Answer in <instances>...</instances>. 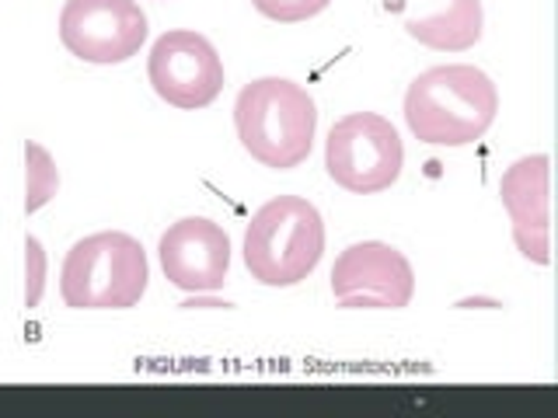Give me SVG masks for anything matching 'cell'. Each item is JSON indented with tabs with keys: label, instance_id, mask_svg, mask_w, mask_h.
<instances>
[{
	"label": "cell",
	"instance_id": "obj_1",
	"mask_svg": "<svg viewBox=\"0 0 558 418\" xmlns=\"http://www.w3.org/2000/svg\"><path fill=\"white\" fill-rule=\"evenodd\" d=\"M499 91L485 70L471 63L429 66L405 91V122L429 147L478 144L496 122Z\"/></svg>",
	"mask_w": 558,
	"mask_h": 418
},
{
	"label": "cell",
	"instance_id": "obj_2",
	"mask_svg": "<svg viewBox=\"0 0 558 418\" xmlns=\"http://www.w3.org/2000/svg\"><path fill=\"white\" fill-rule=\"evenodd\" d=\"M234 126L241 147L258 164L290 171L311 157L318 109L301 84L287 77H258L241 87L234 101Z\"/></svg>",
	"mask_w": 558,
	"mask_h": 418
},
{
	"label": "cell",
	"instance_id": "obj_3",
	"mask_svg": "<svg viewBox=\"0 0 558 418\" xmlns=\"http://www.w3.org/2000/svg\"><path fill=\"white\" fill-rule=\"evenodd\" d=\"M244 266L262 286H296L325 255V223L304 196H276L244 231Z\"/></svg>",
	"mask_w": 558,
	"mask_h": 418
},
{
	"label": "cell",
	"instance_id": "obj_4",
	"mask_svg": "<svg viewBox=\"0 0 558 418\" xmlns=\"http://www.w3.org/2000/svg\"><path fill=\"white\" fill-rule=\"evenodd\" d=\"M147 279L144 244L122 231H101L66 251L60 293L74 310H126L144 300Z\"/></svg>",
	"mask_w": 558,
	"mask_h": 418
},
{
	"label": "cell",
	"instance_id": "obj_5",
	"mask_svg": "<svg viewBox=\"0 0 558 418\" xmlns=\"http://www.w3.org/2000/svg\"><path fill=\"white\" fill-rule=\"evenodd\" d=\"M405 147L388 119L377 112H353L339 119L325 139L328 179L356 196H374L398 182Z\"/></svg>",
	"mask_w": 558,
	"mask_h": 418
},
{
	"label": "cell",
	"instance_id": "obj_6",
	"mask_svg": "<svg viewBox=\"0 0 558 418\" xmlns=\"http://www.w3.org/2000/svg\"><path fill=\"white\" fill-rule=\"evenodd\" d=\"M147 77L157 98L174 109H206L223 91V63L214 42L192 28H171L150 46Z\"/></svg>",
	"mask_w": 558,
	"mask_h": 418
},
{
	"label": "cell",
	"instance_id": "obj_7",
	"mask_svg": "<svg viewBox=\"0 0 558 418\" xmlns=\"http://www.w3.org/2000/svg\"><path fill=\"white\" fill-rule=\"evenodd\" d=\"M331 293L345 310H401L415 296L412 261L384 241H360L331 266Z\"/></svg>",
	"mask_w": 558,
	"mask_h": 418
},
{
	"label": "cell",
	"instance_id": "obj_8",
	"mask_svg": "<svg viewBox=\"0 0 558 418\" xmlns=\"http://www.w3.org/2000/svg\"><path fill=\"white\" fill-rule=\"evenodd\" d=\"M60 39L84 63H126L147 42V14L136 0H66Z\"/></svg>",
	"mask_w": 558,
	"mask_h": 418
},
{
	"label": "cell",
	"instance_id": "obj_9",
	"mask_svg": "<svg viewBox=\"0 0 558 418\" xmlns=\"http://www.w3.org/2000/svg\"><path fill=\"white\" fill-rule=\"evenodd\" d=\"M157 258L171 286L185 293H214L231 269V237L214 220L185 217L161 234Z\"/></svg>",
	"mask_w": 558,
	"mask_h": 418
},
{
	"label": "cell",
	"instance_id": "obj_10",
	"mask_svg": "<svg viewBox=\"0 0 558 418\" xmlns=\"http://www.w3.org/2000/svg\"><path fill=\"white\" fill-rule=\"evenodd\" d=\"M499 199L510 213L513 241L534 266L551 261V157H520L499 179Z\"/></svg>",
	"mask_w": 558,
	"mask_h": 418
},
{
	"label": "cell",
	"instance_id": "obj_11",
	"mask_svg": "<svg viewBox=\"0 0 558 418\" xmlns=\"http://www.w3.org/2000/svg\"><path fill=\"white\" fill-rule=\"evenodd\" d=\"M401 25L418 46L464 52L482 39V0H398Z\"/></svg>",
	"mask_w": 558,
	"mask_h": 418
},
{
	"label": "cell",
	"instance_id": "obj_12",
	"mask_svg": "<svg viewBox=\"0 0 558 418\" xmlns=\"http://www.w3.org/2000/svg\"><path fill=\"white\" fill-rule=\"evenodd\" d=\"M60 188V171H57V161H52V153L28 139L25 144V213H39L46 202H52Z\"/></svg>",
	"mask_w": 558,
	"mask_h": 418
},
{
	"label": "cell",
	"instance_id": "obj_13",
	"mask_svg": "<svg viewBox=\"0 0 558 418\" xmlns=\"http://www.w3.org/2000/svg\"><path fill=\"white\" fill-rule=\"evenodd\" d=\"M258 14L272 17V22H283V25H293V22H307V17L322 14L331 0H252Z\"/></svg>",
	"mask_w": 558,
	"mask_h": 418
},
{
	"label": "cell",
	"instance_id": "obj_14",
	"mask_svg": "<svg viewBox=\"0 0 558 418\" xmlns=\"http://www.w3.org/2000/svg\"><path fill=\"white\" fill-rule=\"evenodd\" d=\"M46 272H49V261L43 251V241L28 234V241H25V307H39L43 293H46Z\"/></svg>",
	"mask_w": 558,
	"mask_h": 418
}]
</instances>
